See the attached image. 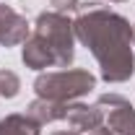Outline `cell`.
I'll list each match as a JSON object with an SVG mask.
<instances>
[{
	"instance_id": "6da1fadb",
	"label": "cell",
	"mask_w": 135,
	"mask_h": 135,
	"mask_svg": "<svg viewBox=\"0 0 135 135\" xmlns=\"http://www.w3.org/2000/svg\"><path fill=\"white\" fill-rule=\"evenodd\" d=\"M73 29L101 65V78L107 83H122L133 75L135 57L130 50L133 26L125 18L104 8L99 3H88L81 16L75 18Z\"/></svg>"
},
{
	"instance_id": "7a4b0ae2",
	"label": "cell",
	"mask_w": 135,
	"mask_h": 135,
	"mask_svg": "<svg viewBox=\"0 0 135 135\" xmlns=\"http://www.w3.org/2000/svg\"><path fill=\"white\" fill-rule=\"evenodd\" d=\"M34 36L50 50L57 68H68L73 62V55H75V50H73V23L68 16L57 13V11L39 13Z\"/></svg>"
},
{
	"instance_id": "3957f363",
	"label": "cell",
	"mask_w": 135,
	"mask_h": 135,
	"mask_svg": "<svg viewBox=\"0 0 135 135\" xmlns=\"http://www.w3.org/2000/svg\"><path fill=\"white\" fill-rule=\"evenodd\" d=\"M94 86H96V78L88 70H57V73L39 75L34 81L39 99L60 101V104H68L70 99H78V96L88 94Z\"/></svg>"
},
{
	"instance_id": "277c9868",
	"label": "cell",
	"mask_w": 135,
	"mask_h": 135,
	"mask_svg": "<svg viewBox=\"0 0 135 135\" xmlns=\"http://www.w3.org/2000/svg\"><path fill=\"white\" fill-rule=\"evenodd\" d=\"M99 107H109L107 125L114 135H135V109L127 99H122L117 94L112 96H101Z\"/></svg>"
},
{
	"instance_id": "5b68a950",
	"label": "cell",
	"mask_w": 135,
	"mask_h": 135,
	"mask_svg": "<svg viewBox=\"0 0 135 135\" xmlns=\"http://www.w3.org/2000/svg\"><path fill=\"white\" fill-rule=\"evenodd\" d=\"M29 34V21L23 16H18L13 8L0 5V44L13 47L18 42H23Z\"/></svg>"
},
{
	"instance_id": "8992f818",
	"label": "cell",
	"mask_w": 135,
	"mask_h": 135,
	"mask_svg": "<svg viewBox=\"0 0 135 135\" xmlns=\"http://www.w3.org/2000/svg\"><path fill=\"white\" fill-rule=\"evenodd\" d=\"M65 119L73 125V130H83L91 133L104 125V112L101 107H86V104H68V114Z\"/></svg>"
},
{
	"instance_id": "52a82bcc",
	"label": "cell",
	"mask_w": 135,
	"mask_h": 135,
	"mask_svg": "<svg viewBox=\"0 0 135 135\" xmlns=\"http://www.w3.org/2000/svg\"><path fill=\"white\" fill-rule=\"evenodd\" d=\"M39 122L29 114H8L0 119V135H39Z\"/></svg>"
},
{
	"instance_id": "ba28073f",
	"label": "cell",
	"mask_w": 135,
	"mask_h": 135,
	"mask_svg": "<svg viewBox=\"0 0 135 135\" xmlns=\"http://www.w3.org/2000/svg\"><path fill=\"white\" fill-rule=\"evenodd\" d=\"M18 88H21V81H18L16 73H11V70H0V96L13 99V96L18 94Z\"/></svg>"
},
{
	"instance_id": "9c48e42d",
	"label": "cell",
	"mask_w": 135,
	"mask_h": 135,
	"mask_svg": "<svg viewBox=\"0 0 135 135\" xmlns=\"http://www.w3.org/2000/svg\"><path fill=\"white\" fill-rule=\"evenodd\" d=\"M52 5L57 8V13H62V11H75V8H81V3H78V0H52Z\"/></svg>"
},
{
	"instance_id": "30bf717a",
	"label": "cell",
	"mask_w": 135,
	"mask_h": 135,
	"mask_svg": "<svg viewBox=\"0 0 135 135\" xmlns=\"http://www.w3.org/2000/svg\"><path fill=\"white\" fill-rule=\"evenodd\" d=\"M52 135H78L75 130H68V133H52Z\"/></svg>"
},
{
	"instance_id": "8fae6325",
	"label": "cell",
	"mask_w": 135,
	"mask_h": 135,
	"mask_svg": "<svg viewBox=\"0 0 135 135\" xmlns=\"http://www.w3.org/2000/svg\"><path fill=\"white\" fill-rule=\"evenodd\" d=\"M133 39H135V26H133Z\"/></svg>"
},
{
	"instance_id": "7c38bea8",
	"label": "cell",
	"mask_w": 135,
	"mask_h": 135,
	"mask_svg": "<svg viewBox=\"0 0 135 135\" xmlns=\"http://www.w3.org/2000/svg\"><path fill=\"white\" fill-rule=\"evenodd\" d=\"M114 3H122V0H114Z\"/></svg>"
}]
</instances>
